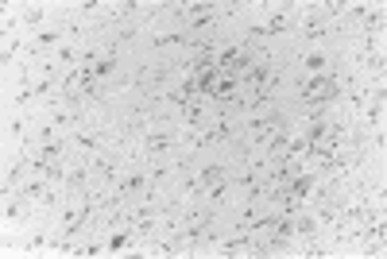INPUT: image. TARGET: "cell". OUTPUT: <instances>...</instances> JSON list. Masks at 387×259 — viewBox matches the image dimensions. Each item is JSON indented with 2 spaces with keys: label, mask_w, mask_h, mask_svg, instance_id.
<instances>
[{
  "label": "cell",
  "mask_w": 387,
  "mask_h": 259,
  "mask_svg": "<svg viewBox=\"0 0 387 259\" xmlns=\"http://www.w3.org/2000/svg\"><path fill=\"white\" fill-rule=\"evenodd\" d=\"M337 97V86H333V78H314L306 86V101H333Z\"/></svg>",
  "instance_id": "obj_1"
}]
</instances>
